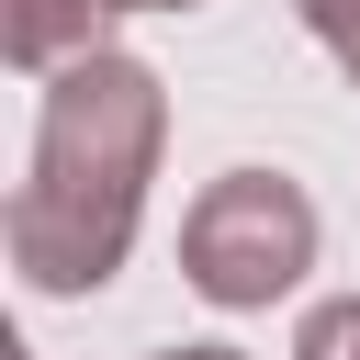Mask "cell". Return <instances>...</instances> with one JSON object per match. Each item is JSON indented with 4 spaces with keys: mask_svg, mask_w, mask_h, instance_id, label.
<instances>
[{
    "mask_svg": "<svg viewBox=\"0 0 360 360\" xmlns=\"http://www.w3.org/2000/svg\"><path fill=\"white\" fill-rule=\"evenodd\" d=\"M292 360H360V292H326V304H304V326H292Z\"/></svg>",
    "mask_w": 360,
    "mask_h": 360,
    "instance_id": "obj_4",
    "label": "cell"
},
{
    "mask_svg": "<svg viewBox=\"0 0 360 360\" xmlns=\"http://www.w3.org/2000/svg\"><path fill=\"white\" fill-rule=\"evenodd\" d=\"M124 11H202V0H124Z\"/></svg>",
    "mask_w": 360,
    "mask_h": 360,
    "instance_id": "obj_7",
    "label": "cell"
},
{
    "mask_svg": "<svg viewBox=\"0 0 360 360\" xmlns=\"http://www.w3.org/2000/svg\"><path fill=\"white\" fill-rule=\"evenodd\" d=\"M135 360H248V349H225V338H191V349H135Z\"/></svg>",
    "mask_w": 360,
    "mask_h": 360,
    "instance_id": "obj_6",
    "label": "cell"
},
{
    "mask_svg": "<svg viewBox=\"0 0 360 360\" xmlns=\"http://www.w3.org/2000/svg\"><path fill=\"white\" fill-rule=\"evenodd\" d=\"M112 22H124V0H0V56L22 79H56V68L101 56Z\"/></svg>",
    "mask_w": 360,
    "mask_h": 360,
    "instance_id": "obj_3",
    "label": "cell"
},
{
    "mask_svg": "<svg viewBox=\"0 0 360 360\" xmlns=\"http://www.w3.org/2000/svg\"><path fill=\"white\" fill-rule=\"evenodd\" d=\"M326 225H315V191L292 169H214L191 202H180V281L214 304V315H270L304 292Z\"/></svg>",
    "mask_w": 360,
    "mask_h": 360,
    "instance_id": "obj_2",
    "label": "cell"
},
{
    "mask_svg": "<svg viewBox=\"0 0 360 360\" xmlns=\"http://www.w3.org/2000/svg\"><path fill=\"white\" fill-rule=\"evenodd\" d=\"M292 11H304V34L338 56V79L360 90V0H292Z\"/></svg>",
    "mask_w": 360,
    "mask_h": 360,
    "instance_id": "obj_5",
    "label": "cell"
},
{
    "mask_svg": "<svg viewBox=\"0 0 360 360\" xmlns=\"http://www.w3.org/2000/svg\"><path fill=\"white\" fill-rule=\"evenodd\" d=\"M158 158H169V79H158L146 56L101 45V56L56 68L45 101H34V146H22L11 214H0L22 292H45V304L101 292V281L135 259Z\"/></svg>",
    "mask_w": 360,
    "mask_h": 360,
    "instance_id": "obj_1",
    "label": "cell"
}]
</instances>
